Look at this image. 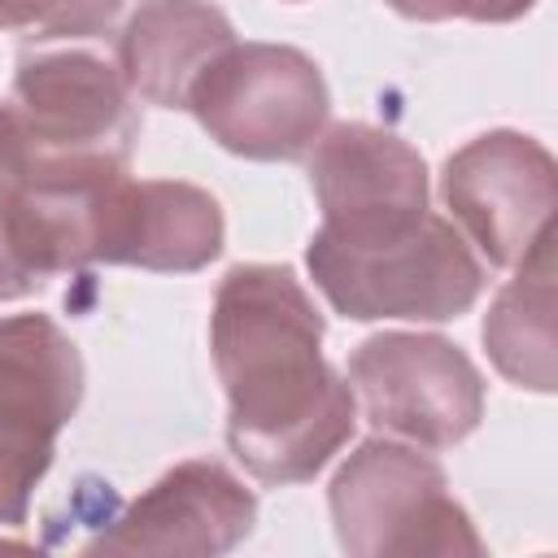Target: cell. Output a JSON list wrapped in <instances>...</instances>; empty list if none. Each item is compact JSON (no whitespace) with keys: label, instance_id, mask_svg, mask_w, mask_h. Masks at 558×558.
<instances>
[{"label":"cell","instance_id":"8","mask_svg":"<svg viewBox=\"0 0 558 558\" xmlns=\"http://www.w3.org/2000/svg\"><path fill=\"white\" fill-rule=\"evenodd\" d=\"M327 227H371L423 214V161L392 135L340 126L314 166Z\"/></svg>","mask_w":558,"mask_h":558},{"label":"cell","instance_id":"11","mask_svg":"<svg viewBox=\"0 0 558 558\" xmlns=\"http://www.w3.org/2000/svg\"><path fill=\"white\" fill-rule=\"evenodd\" d=\"M397 9L414 13V17H445V13H466V17H514L523 13L532 0H392Z\"/></svg>","mask_w":558,"mask_h":558},{"label":"cell","instance_id":"5","mask_svg":"<svg viewBox=\"0 0 558 558\" xmlns=\"http://www.w3.org/2000/svg\"><path fill=\"white\" fill-rule=\"evenodd\" d=\"M445 192L453 214L475 231L488 262L506 266L527 257L549 231L554 166L532 140L484 135L449 161Z\"/></svg>","mask_w":558,"mask_h":558},{"label":"cell","instance_id":"2","mask_svg":"<svg viewBox=\"0 0 558 558\" xmlns=\"http://www.w3.org/2000/svg\"><path fill=\"white\" fill-rule=\"evenodd\" d=\"M318 288L353 318H453L480 296V266L427 209L401 222L318 231L310 244Z\"/></svg>","mask_w":558,"mask_h":558},{"label":"cell","instance_id":"1","mask_svg":"<svg viewBox=\"0 0 558 558\" xmlns=\"http://www.w3.org/2000/svg\"><path fill=\"white\" fill-rule=\"evenodd\" d=\"M323 323L288 270H231L214 349L231 392V445L262 480L310 475L353 427L349 388L318 357Z\"/></svg>","mask_w":558,"mask_h":558},{"label":"cell","instance_id":"10","mask_svg":"<svg viewBox=\"0 0 558 558\" xmlns=\"http://www.w3.org/2000/svg\"><path fill=\"white\" fill-rule=\"evenodd\" d=\"M44 275L48 270L35 253V240H31V227L22 214V196L0 187V301L39 288Z\"/></svg>","mask_w":558,"mask_h":558},{"label":"cell","instance_id":"4","mask_svg":"<svg viewBox=\"0 0 558 558\" xmlns=\"http://www.w3.org/2000/svg\"><path fill=\"white\" fill-rule=\"evenodd\" d=\"M353 375L366 392L371 418L414 440L449 445L480 418V375L445 340H371L353 357Z\"/></svg>","mask_w":558,"mask_h":558},{"label":"cell","instance_id":"9","mask_svg":"<svg viewBox=\"0 0 558 558\" xmlns=\"http://www.w3.org/2000/svg\"><path fill=\"white\" fill-rule=\"evenodd\" d=\"M231 44V26L222 22V13L183 0L179 13V39H170V4H148L126 39H122V61H126V78L161 105H183L187 87L196 78V65L205 57H214L218 48Z\"/></svg>","mask_w":558,"mask_h":558},{"label":"cell","instance_id":"3","mask_svg":"<svg viewBox=\"0 0 558 558\" xmlns=\"http://www.w3.org/2000/svg\"><path fill=\"white\" fill-rule=\"evenodd\" d=\"M78 401L74 344L44 318L0 323V519L17 523L44 475L52 432Z\"/></svg>","mask_w":558,"mask_h":558},{"label":"cell","instance_id":"7","mask_svg":"<svg viewBox=\"0 0 558 558\" xmlns=\"http://www.w3.org/2000/svg\"><path fill=\"white\" fill-rule=\"evenodd\" d=\"M218 240H222V222L209 196L174 183H148V187L113 183L100 209L96 257L192 270L218 253Z\"/></svg>","mask_w":558,"mask_h":558},{"label":"cell","instance_id":"6","mask_svg":"<svg viewBox=\"0 0 558 558\" xmlns=\"http://www.w3.org/2000/svg\"><path fill=\"white\" fill-rule=\"evenodd\" d=\"M201 92L257 100L209 126L227 148L248 157H296L327 113V92L318 83V70L288 48H244L231 61L214 65L187 92V100Z\"/></svg>","mask_w":558,"mask_h":558}]
</instances>
